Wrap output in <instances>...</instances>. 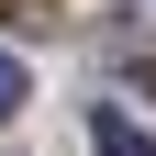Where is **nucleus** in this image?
<instances>
[{
	"label": "nucleus",
	"instance_id": "nucleus-1",
	"mask_svg": "<svg viewBox=\"0 0 156 156\" xmlns=\"http://www.w3.org/2000/svg\"><path fill=\"white\" fill-rule=\"evenodd\" d=\"M89 156H156V145L123 123V112H89Z\"/></svg>",
	"mask_w": 156,
	"mask_h": 156
},
{
	"label": "nucleus",
	"instance_id": "nucleus-2",
	"mask_svg": "<svg viewBox=\"0 0 156 156\" xmlns=\"http://www.w3.org/2000/svg\"><path fill=\"white\" fill-rule=\"evenodd\" d=\"M23 89H34V78H23V56H0V112H23Z\"/></svg>",
	"mask_w": 156,
	"mask_h": 156
},
{
	"label": "nucleus",
	"instance_id": "nucleus-3",
	"mask_svg": "<svg viewBox=\"0 0 156 156\" xmlns=\"http://www.w3.org/2000/svg\"><path fill=\"white\" fill-rule=\"evenodd\" d=\"M134 23H156V0H134Z\"/></svg>",
	"mask_w": 156,
	"mask_h": 156
}]
</instances>
